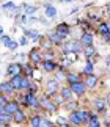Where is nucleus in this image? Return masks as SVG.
<instances>
[{"mask_svg":"<svg viewBox=\"0 0 110 127\" xmlns=\"http://www.w3.org/2000/svg\"><path fill=\"white\" fill-rule=\"evenodd\" d=\"M19 102H21L24 107H30V108H35V110H39V108H41L39 99L36 97L35 91H32V90H28L25 94H22L21 99H19Z\"/></svg>","mask_w":110,"mask_h":127,"instance_id":"obj_1","label":"nucleus"},{"mask_svg":"<svg viewBox=\"0 0 110 127\" xmlns=\"http://www.w3.org/2000/svg\"><path fill=\"white\" fill-rule=\"evenodd\" d=\"M63 49H64V53H79L80 50H83V44L79 41V39H69L66 44L63 46Z\"/></svg>","mask_w":110,"mask_h":127,"instance_id":"obj_2","label":"nucleus"},{"mask_svg":"<svg viewBox=\"0 0 110 127\" xmlns=\"http://www.w3.org/2000/svg\"><path fill=\"white\" fill-rule=\"evenodd\" d=\"M39 104H41V108L44 111H47V113H55L57 111V104L51 99V96H43L39 97Z\"/></svg>","mask_w":110,"mask_h":127,"instance_id":"obj_3","label":"nucleus"},{"mask_svg":"<svg viewBox=\"0 0 110 127\" xmlns=\"http://www.w3.org/2000/svg\"><path fill=\"white\" fill-rule=\"evenodd\" d=\"M19 108H21V102H19V100H16V99H11V100H8L6 104L3 105V110L6 111L8 115H11V116H13L14 113H16V111H17Z\"/></svg>","mask_w":110,"mask_h":127,"instance_id":"obj_4","label":"nucleus"},{"mask_svg":"<svg viewBox=\"0 0 110 127\" xmlns=\"http://www.w3.org/2000/svg\"><path fill=\"white\" fill-rule=\"evenodd\" d=\"M55 33H57L61 39H66L69 36V33H71V28H69V25L66 22H61V24H58V25L55 27Z\"/></svg>","mask_w":110,"mask_h":127,"instance_id":"obj_5","label":"nucleus"},{"mask_svg":"<svg viewBox=\"0 0 110 127\" xmlns=\"http://www.w3.org/2000/svg\"><path fill=\"white\" fill-rule=\"evenodd\" d=\"M69 86H71V90H72V93L76 96H83L85 93H87V86H85V83H83V80H80V82H74V83H69Z\"/></svg>","mask_w":110,"mask_h":127,"instance_id":"obj_6","label":"nucleus"},{"mask_svg":"<svg viewBox=\"0 0 110 127\" xmlns=\"http://www.w3.org/2000/svg\"><path fill=\"white\" fill-rule=\"evenodd\" d=\"M60 82L57 80V79H55V80H49L47 82V83H46V94L47 96H55V94H57V91L60 90Z\"/></svg>","mask_w":110,"mask_h":127,"instance_id":"obj_7","label":"nucleus"},{"mask_svg":"<svg viewBox=\"0 0 110 127\" xmlns=\"http://www.w3.org/2000/svg\"><path fill=\"white\" fill-rule=\"evenodd\" d=\"M22 64L21 63H9L8 67H6V74L9 77H13V75H21L22 74Z\"/></svg>","mask_w":110,"mask_h":127,"instance_id":"obj_8","label":"nucleus"},{"mask_svg":"<svg viewBox=\"0 0 110 127\" xmlns=\"http://www.w3.org/2000/svg\"><path fill=\"white\" fill-rule=\"evenodd\" d=\"M28 58L30 61L35 63V64H39V63H43V52L39 50V49H32L28 53Z\"/></svg>","mask_w":110,"mask_h":127,"instance_id":"obj_9","label":"nucleus"},{"mask_svg":"<svg viewBox=\"0 0 110 127\" xmlns=\"http://www.w3.org/2000/svg\"><path fill=\"white\" fill-rule=\"evenodd\" d=\"M60 94H61V97L64 99V102H69V100H74V93L71 90V86H61L60 88Z\"/></svg>","mask_w":110,"mask_h":127,"instance_id":"obj_10","label":"nucleus"},{"mask_svg":"<svg viewBox=\"0 0 110 127\" xmlns=\"http://www.w3.org/2000/svg\"><path fill=\"white\" fill-rule=\"evenodd\" d=\"M41 64H43V69L46 71V72H54L58 67V63L55 61V60H46V58H43Z\"/></svg>","mask_w":110,"mask_h":127,"instance_id":"obj_11","label":"nucleus"},{"mask_svg":"<svg viewBox=\"0 0 110 127\" xmlns=\"http://www.w3.org/2000/svg\"><path fill=\"white\" fill-rule=\"evenodd\" d=\"M85 86H87V90H94L98 85V77L94 74H90V75H85V80H83Z\"/></svg>","mask_w":110,"mask_h":127,"instance_id":"obj_12","label":"nucleus"},{"mask_svg":"<svg viewBox=\"0 0 110 127\" xmlns=\"http://www.w3.org/2000/svg\"><path fill=\"white\" fill-rule=\"evenodd\" d=\"M0 93H3L5 96H11L16 93V90L13 88V85L9 82H3V83H0Z\"/></svg>","mask_w":110,"mask_h":127,"instance_id":"obj_13","label":"nucleus"},{"mask_svg":"<svg viewBox=\"0 0 110 127\" xmlns=\"http://www.w3.org/2000/svg\"><path fill=\"white\" fill-rule=\"evenodd\" d=\"M93 105H94V110L98 111V113H102L104 110H106V105H107V100L102 99V97H98V99L93 100Z\"/></svg>","mask_w":110,"mask_h":127,"instance_id":"obj_14","label":"nucleus"},{"mask_svg":"<svg viewBox=\"0 0 110 127\" xmlns=\"http://www.w3.org/2000/svg\"><path fill=\"white\" fill-rule=\"evenodd\" d=\"M80 42L83 44V47H85V46H93V42H94V36H93V33L85 32L83 35L80 36Z\"/></svg>","mask_w":110,"mask_h":127,"instance_id":"obj_15","label":"nucleus"},{"mask_svg":"<svg viewBox=\"0 0 110 127\" xmlns=\"http://www.w3.org/2000/svg\"><path fill=\"white\" fill-rule=\"evenodd\" d=\"M13 121H14V123H17V124L25 123V121H27V116H25V113H24V110L19 108V110L16 111V113L13 115Z\"/></svg>","mask_w":110,"mask_h":127,"instance_id":"obj_16","label":"nucleus"},{"mask_svg":"<svg viewBox=\"0 0 110 127\" xmlns=\"http://www.w3.org/2000/svg\"><path fill=\"white\" fill-rule=\"evenodd\" d=\"M9 83L13 85V88L16 91H21V85H22V74L21 75H13L11 80H9Z\"/></svg>","mask_w":110,"mask_h":127,"instance_id":"obj_17","label":"nucleus"},{"mask_svg":"<svg viewBox=\"0 0 110 127\" xmlns=\"http://www.w3.org/2000/svg\"><path fill=\"white\" fill-rule=\"evenodd\" d=\"M24 33H25V36L28 38V39H32L35 42H38V41H41V35H39L38 32H35V30H24Z\"/></svg>","mask_w":110,"mask_h":127,"instance_id":"obj_18","label":"nucleus"},{"mask_svg":"<svg viewBox=\"0 0 110 127\" xmlns=\"http://www.w3.org/2000/svg\"><path fill=\"white\" fill-rule=\"evenodd\" d=\"M30 79L32 77H27V75H24L22 74V85H21V91H28V90H32V82H30Z\"/></svg>","mask_w":110,"mask_h":127,"instance_id":"obj_19","label":"nucleus"},{"mask_svg":"<svg viewBox=\"0 0 110 127\" xmlns=\"http://www.w3.org/2000/svg\"><path fill=\"white\" fill-rule=\"evenodd\" d=\"M69 123H71L72 126H80L82 124V119L79 118V115H77V111L74 110V111H71V115H69Z\"/></svg>","mask_w":110,"mask_h":127,"instance_id":"obj_20","label":"nucleus"},{"mask_svg":"<svg viewBox=\"0 0 110 127\" xmlns=\"http://www.w3.org/2000/svg\"><path fill=\"white\" fill-rule=\"evenodd\" d=\"M80 74H77V72H69L66 74V82L68 83H74V82H80Z\"/></svg>","mask_w":110,"mask_h":127,"instance_id":"obj_21","label":"nucleus"},{"mask_svg":"<svg viewBox=\"0 0 110 127\" xmlns=\"http://www.w3.org/2000/svg\"><path fill=\"white\" fill-rule=\"evenodd\" d=\"M41 119H43L41 115H35V116H32V118L28 119V123H30L32 127H41Z\"/></svg>","mask_w":110,"mask_h":127,"instance_id":"obj_22","label":"nucleus"},{"mask_svg":"<svg viewBox=\"0 0 110 127\" xmlns=\"http://www.w3.org/2000/svg\"><path fill=\"white\" fill-rule=\"evenodd\" d=\"M96 53L98 52H96V49H94L93 46H85L83 47V55L87 57V58L88 57H96Z\"/></svg>","mask_w":110,"mask_h":127,"instance_id":"obj_23","label":"nucleus"},{"mask_svg":"<svg viewBox=\"0 0 110 127\" xmlns=\"http://www.w3.org/2000/svg\"><path fill=\"white\" fill-rule=\"evenodd\" d=\"M47 17H55L57 16V8L54 6V5H46V11H44Z\"/></svg>","mask_w":110,"mask_h":127,"instance_id":"obj_24","label":"nucleus"},{"mask_svg":"<svg viewBox=\"0 0 110 127\" xmlns=\"http://www.w3.org/2000/svg\"><path fill=\"white\" fill-rule=\"evenodd\" d=\"M98 32L101 33V35H106V33L110 32V27H109V24L107 22H101L99 24V28H98Z\"/></svg>","mask_w":110,"mask_h":127,"instance_id":"obj_25","label":"nucleus"},{"mask_svg":"<svg viewBox=\"0 0 110 127\" xmlns=\"http://www.w3.org/2000/svg\"><path fill=\"white\" fill-rule=\"evenodd\" d=\"M49 41H51L52 44H61V38H60L57 33H51V35H49Z\"/></svg>","mask_w":110,"mask_h":127,"instance_id":"obj_26","label":"nucleus"},{"mask_svg":"<svg viewBox=\"0 0 110 127\" xmlns=\"http://www.w3.org/2000/svg\"><path fill=\"white\" fill-rule=\"evenodd\" d=\"M93 72H94L93 63H88V61H87V64H85V67H83V74H85V75H90V74H93Z\"/></svg>","mask_w":110,"mask_h":127,"instance_id":"obj_27","label":"nucleus"},{"mask_svg":"<svg viewBox=\"0 0 110 127\" xmlns=\"http://www.w3.org/2000/svg\"><path fill=\"white\" fill-rule=\"evenodd\" d=\"M87 126H90V127H101L102 124L98 121V118H90L88 123H87Z\"/></svg>","mask_w":110,"mask_h":127,"instance_id":"obj_28","label":"nucleus"},{"mask_svg":"<svg viewBox=\"0 0 110 127\" xmlns=\"http://www.w3.org/2000/svg\"><path fill=\"white\" fill-rule=\"evenodd\" d=\"M32 72H33V69L30 67V64H27V66H24V67H22V74H24V75L32 77Z\"/></svg>","mask_w":110,"mask_h":127,"instance_id":"obj_29","label":"nucleus"},{"mask_svg":"<svg viewBox=\"0 0 110 127\" xmlns=\"http://www.w3.org/2000/svg\"><path fill=\"white\" fill-rule=\"evenodd\" d=\"M0 41L5 44V47H8V46H9V42H11V38L6 36V35H2V36H0Z\"/></svg>","mask_w":110,"mask_h":127,"instance_id":"obj_30","label":"nucleus"},{"mask_svg":"<svg viewBox=\"0 0 110 127\" xmlns=\"http://www.w3.org/2000/svg\"><path fill=\"white\" fill-rule=\"evenodd\" d=\"M52 126H55L52 121H49V119H46L43 116V119H41V127H52Z\"/></svg>","mask_w":110,"mask_h":127,"instance_id":"obj_31","label":"nucleus"},{"mask_svg":"<svg viewBox=\"0 0 110 127\" xmlns=\"http://www.w3.org/2000/svg\"><path fill=\"white\" fill-rule=\"evenodd\" d=\"M24 6H25V13L28 16H32V14L36 13V6H27V5H24Z\"/></svg>","mask_w":110,"mask_h":127,"instance_id":"obj_32","label":"nucleus"},{"mask_svg":"<svg viewBox=\"0 0 110 127\" xmlns=\"http://www.w3.org/2000/svg\"><path fill=\"white\" fill-rule=\"evenodd\" d=\"M58 126L66 127V126H71V123H69L68 119H64V118H58Z\"/></svg>","mask_w":110,"mask_h":127,"instance_id":"obj_33","label":"nucleus"},{"mask_svg":"<svg viewBox=\"0 0 110 127\" xmlns=\"http://www.w3.org/2000/svg\"><path fill=\"white\" fill-rule=\"evenodd\" d=\"M66 107H68V108L69 110H77V104H76V102H72V100H69V102H66Z\"/></svg>","mask_w":110,"mask_h":127,"instance_id":"obj_34","label":"nucleus"},{"mask_svg":"<svg viewBox=\"0 0 110 127\" xmlns=\"http://www.w3.org/2000/svg\"><path fill=\"white\" fill-rule=\"evenodd\" d=\"M14 8H16V5H14V3H11V2H8V3H3V9H6V11H8V9H14Z\"/></svg>","mask_w":110,"mask_h":127,"instance_id":"obj_35","label":"nucleus"},{"mask_svg":"<svg viewBox=\"0 0 110 127\" xmlns=\"http://www.w3.org/2000/svg\"><path fill=\"white\" fill-rule=\"evenodd\" d=\"M8 102V99H6V96L3 94V93H0V107H3L5 104Z\"/></svg>","mask_w":110,"mask_h":127,"instance_id":"obj_36","label":"nucleus"},{"mask_svg":"<svg viewBox=\"0 0 110 127\" xmlns=\"http://www.w3.org/2000/svg\"><path fill=\"white\" fill-rule=\"evenodd\" d=\"M17 47H19V44H17L16 41H11V42H9V46H8L6 49H9V50H16Z\"/></svg>","mask_w":110,"mask_h":127,"instance_id":"obj_37","label":"nucleus"},{"mask_svg":"<svg viewBox=\"0 0 110 127\" xmlns=\"http://www.w3.org/2000/svg\"><path fill=\"white\" fill-rule=\"evenodd\" d=\"M57 80H58V82H60V80H66V74H64L63 71L57 72Z\"/></svg>","mask_w":110,"mask_h":127,"instance_id":"obj_38","label":"nucleus"},{"mask_svg":"<svg viewBox=\"0 0 110 127\" xmlns=\"http://www.w3.org/2000/svg\"><path fill=\"white\" fill-rule=\"evenodd\" d=\"M19 42H21L22 46H25V44H27V36L25 38H21V41H19Z\"/></svg>","mask_w":110,"mask_h":127,"instance_id":"obj_39","label":"nucleus"},{"mask_svg":"<svg viewBox=\"0 0 110 127\" xmlns=\"http://www.w3.org/2000/svg\"><path fill=\"white\" fill-rule=\"evenodd\" d=\"M106 100H107V105H110V91L107 93V96H106Z\"/></svg>","mask_w":110,"mask_h":127,"instance_id":"obj_40","label":"nucleus"},{"mask_svg":"<svg viewBox=\"0 0 110 127\" xmlns=\"http://www.w3.org/2000/svg\"><path fill=\"white\" fill-rule=\"evenodd\" d=\"M106 66H107V71L110 72V57L107 58V63H106Z\"/></svg>","mask_w":110,"mask_h":127,"instance_id":"obj_41","label":"nucleus"},{"mask_svg":"<svg viewBox=\"0 0 110 127\" xmlns=\"http://www.w3.org/2000/svg\"><path fill=\"white\" fill-rule=\"evenodd\" d=\"M107 13H109V14H110V3H109V5H107Z\"/></svg>","mask_w":110,"mask_h":127,"instance_id":"obj_42","label":"nucleus"},{"mask_svg":"<svg viewBox=\"0 0 110 127\" xmlns=\"http://www.w3.org/2000/svg\"><path fill=\"white\" fill-rule=\"evenodd\" d=\"M2 35H3V28L0 27V36H2Z\"/></svg>","mask_w":110,"mask_h":127,"instance_id":"obj_43","label":"nucleus"},{"mask_svg":"<svg viewBox=\"0 0 110 127\" xmlns=\"http://www.w3.org/2000/svg\"><path fill=\"white\" fill-rule=\"evenodd\" d=\"M106 126H107V127H110V121H107V123H106Z\"/></svg>","mask_w":110,"mask_h":127,"instance_id":"obj_44","label":"nucleus"},{"mask_svg":"<svg viewBox=\"0 0 110 127\" xmlns=\"http://www.w3.org/2000/svg\"><path fill=\"white\" fill-rule=\"evenodd\" d=\"M61 2H64V3H66V2H72V0H61Z\"/></svg>","mask_w":110,"mask_h":127,"instance_id":"obj_45","label":"nucleus"},{"mask_svg":"<svg viewBox=\"0 0 110 127\" xmlns=\"http://www.w3.org/2000/svg\"><path fill=\"white\" fill-rule=\"evenodd\" d=\"M109 2H110V0H109Z\"/></svg>","mask_w":110,"mask_h":127,"instance_id":"obj_46","label":"nucleus"}]
</instances>
